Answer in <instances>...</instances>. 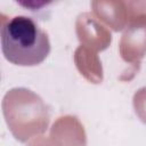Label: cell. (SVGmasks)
<instances>
[{
    "mask_svg": "<svg viewBox=\"0 0 146 146\" xmlns=\"http://www.w3.org/2000/svg\"><path fill=\"white\" fill-rule=\"evenodd\" d=\"M1 49L5 58L18 66L41 64L50 52L48 34L29 16H14L1 27Z\"/></svg>",
    "mask_w": 146,
    "mask_h": 146,
    "instance_id": "1",
    "label": "cell"
}]
</instances>
